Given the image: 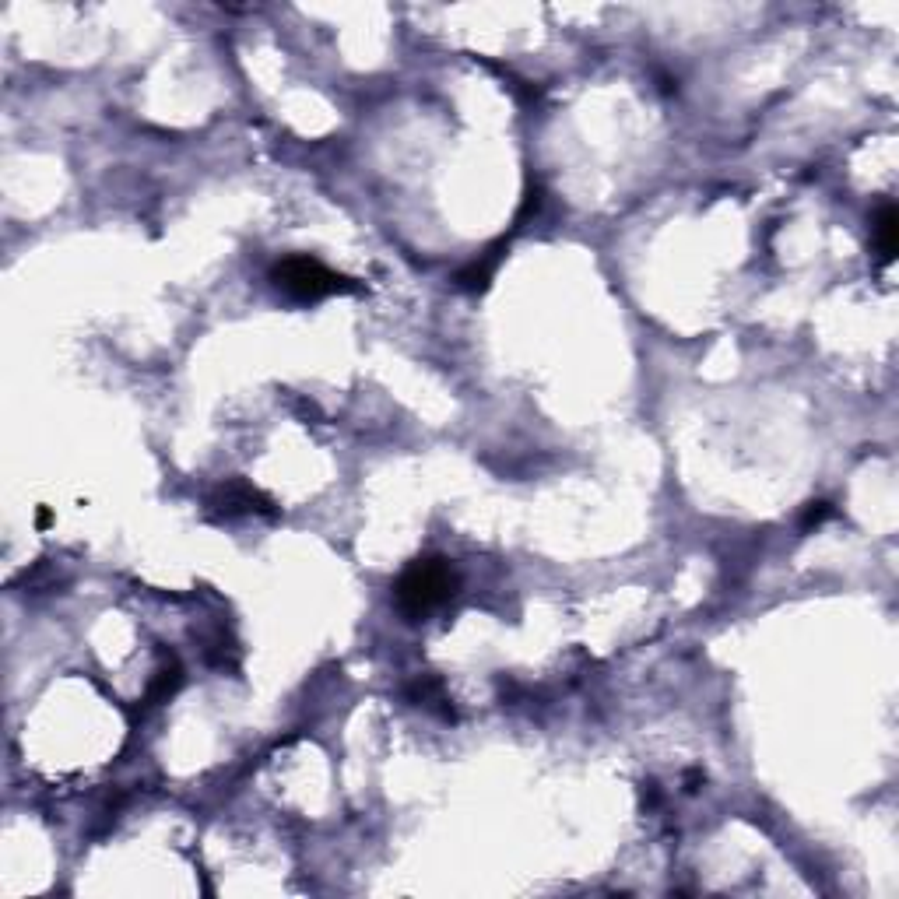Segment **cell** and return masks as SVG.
Returning <instances> with one entry per match:
<instances>
[{
  "mask_svg": "<svg viewBox=\"0 0 899 899\" xmlns=\"http://www.w3.org/2000/svg\"><path fill=\"white\" fill-rule=\"evenodd\" d=\"M496 260H499V253L496 250H489L485 253V257H478V260H471L468 267H464L461 274H457V285L461 288H485L489 285V278H492V271H496Z\"/></svg>",
  "mask_w": 899,
  "mask_h": 899,
  "instance_id": "obj_6",
  "label": "cell"
},
{
  "mask_svg": "<svg viewBox=\"0 0 899 899\" xmlns=\"http://www.w3.org/2000/svg\"><path fill=\"white\" fill-rule=\"evenodd\" d=\"M454 594H457V569L443 555H422L394 583L397 612L408 622H422L425 615L443 608Z\"/></svg>",
  "mask_w": 899,
  "mask_h": 899,
  "instance_id": "obj_1",
  "label": "cell"
},
{
  "mask_svg": "<svg viewBox=\"0 0 899 899\" xmlns=\"http://www.w3.org/2000/svg\"><path fill=\"white\" fill-rule=\"evenodd\" d=\"M271 285L292 303H320L327 295L359 292V281L331 271L317 257H285L271 267Z\"/></svg>",
  "mask_w": 899,
  "mask_h": 899,
  "instance_id": "obj_2",
  "label": "cell"
},
{
  "mask_svg": "<svg viewBox=\"0 0 899 899\" xmlns=\"http://www.w3.org/2000/svg\"><path fill=\"white\" fill-rule=\"evenodd\" d=\"M404 696H408L411 703L425 706V710H436L439 717L454 720V710H450V699H446L443 682H439V678H432V675H418L415 682H411L408 689H404Z\"/></svg>",
  "mask_w": 899,
  "mask_h": 899,
  "instance_id": "obj_5",
  "label": "cell"
},
{
  "mask_svg": "<svg viewBox=\"0 0 899 899\" xmlns=\"http://www.w3.org/2000/svg\"><path fill=\"white\" fill-rule=\"evenodd\" d=\"M211 506H215V513H222V517H246V513H264V517H271L274 513V503L264 496L260 489H253L250 482H225L222 489L211 496Z\"/></svg>",
  "mask_w": 899,
  "mask_h": 899,
  "instance_id": "obj_3",
  "label": "cell"
},
{
  "mask_svg": "<svg viewBox=\"0 0 899 899\" xmlns=\"http://www.w3.org/2000/svg\"><path fill=\"white\" fill-rule=\"evenodd\" d=\"M50 520H53V513L46 510V506H39V513H36V524H39V531H46V527H50Z\"/></svg>",
  "mask_w": 899,
  "mask_h": 899,
  "instance_id": "obj_9",
  "label": "cell"
},
{
  "mask_svg": "<svg viewBox=\"0 0 899 899\" xmlns=\"http://www.w3.org/2000/svg\"><path fill=\"white\" fill-rule=\"evenodd\" d=\"M829 513H833V506H829L826 499H815V503H808V506H805V517H801V527H805V531H808V527H819L822 520L829 517Z\"/></svg>",
  "mask_w": 899,
  "mask_h": 899,
  "instance_id": "obj_8",
  "label": "cell"
},
{
  "mask_svg": "<svg viewBox=\"0 0 899 899\" xmlns=\"http://www.w3.org/2000/svg\"><path fill=\"white\" fill-rule=\"evenodd\" d=\"M871 243H875V253L882 264H892L899 250V215L892 204H882L875 215V225H871Z\"/></svg>",
  "mask_w": 899,
  "mask_h": 899,
  "instance_id": "obj_4",
  "label": "cell"
},
{
  "mask_svg": "<svg viewBox=\"0 0 899 899\" xmlns=\"http://www.w3.org/2000/svg\"><path fill=\"white\" fill-rule=\"evenodd\" d=\"M180 682H183V671H180V664H169V668H159L155 671V678H152V685H148V703H166L169 696H173L176 689H180Z\"/></svg>",
  "mask_w": 899,
  "mask_h": 899,
  "instance_id": "obj_7",
  "label": "cell"
}]
</instances>
